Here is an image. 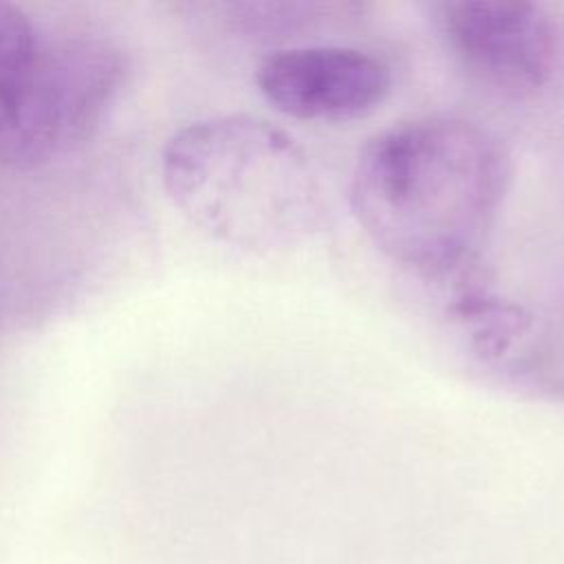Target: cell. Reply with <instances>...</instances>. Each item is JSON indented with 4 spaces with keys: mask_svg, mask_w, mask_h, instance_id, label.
<instances>
[{
    "mask_svg": "<svg viewBox=\"0 0 564 564\" xmlns=\"http://www.w3.org/2000/svg\"><path fill=\"white\" fill-rule=\"evenodd\" d=\"M509 178V154L491 130L430 115L366 143L350 178V209L386 258L423 278H447L474 264Z\"/></svg>",
    "mask_w": 564,
    "mask_h": 564,
    "instance_id": "6da1fadb",
    "label": "cell"
},
{
    "mask_svg": "<svg viewBox=\"0 0 564 564\" xmlns=\"http://www.w3.org/2000/svg\"><path fill=\"white\" fill-rule=\"evenodd\" d=\"M172 203L203 231L256 253L284 251L328 216L324 178L304 145L251 115H218L176 130L161 152Z\"/></svg>",
    "mask_w": 564,
    "mask_h": 564,
    "instance_id": "7a4b0ae2",
    "label": "cell"
},
{
    "mask_svg": "<svg viewBox=\"0 0 564 564\" xmlns=\"http://www.w3.org/2000/svg\"><path fill=\"white\" fill-rule=\"evenodd\" d=\"M126 79L123 53L104 37H44L24 97L0 115V163L35 170L95 137Z\"/></svg>",
    "mask_w": 564,
    "mask_h": 564,
    "instance_id": "3957f363",
    "label": "cell"
},
{
    "mask_svg": "<svg viewBox=\"0 0 564 564\" xmlns=\"http://www.w3.org/2000/svg\"><path fill=\"white\" fill-rule=\"evenodd\" d=\"M438 29L460 68L498 95H535L553 75L557 33L540 4L454 0L441 4Z\"/></svg>",
    "mask_w": 564,
    "mask_h": 564,
    "instance_id": "277c9868",
    "label": "cell"
},
{
    "mask_svg": "<svg viewBox=\"0 0 564 564\" xmlns=\"http://www.w3.org/2000/svg\"><path fill=\"white\" fill-rule=\"evenodd\" d=\"M256 84L286 117L339 123L381 108L392 70L381 57L350 46H289L262 57Z\"/></svg>",
    "mask_w": 564,
    "mask_h": 564,
    "instance_id": "5b68a950",
    "label": "cell"
},
{
    "mask_svg": "<svg viewBox=\"0 0 564 564\" xmlns=\"http://www.w3.org/2000/svg\"><path fill=\"white\" fill-rule=\"evenodd\" d=\"M44 35L18 4L0 2V115L24 97L40 62Z\"/></svg>",
    "mask_w": 564,
    "mask_h": 564,
    "instance_id": "8992f818",
    "label": "cell"
},
{
    "mask_svg": "<svg viewBox=\"0 0 564 564\" xmlns=\"http://www.w3.org/2000/svg\"><path fill=\"white\" fill-rule=\"evenodd\" d=\"M452 311L471 328L474 346L485 357H500L509 341L527 326V317L516 304L500 302L498 295L478 284H467V280L456 291Z\"/></svg>",
    "mask_w": 564,
    "mask_h": 564,
    "instance_id": "52a82bcc",
    "label": "cell"
}]
</instances>
